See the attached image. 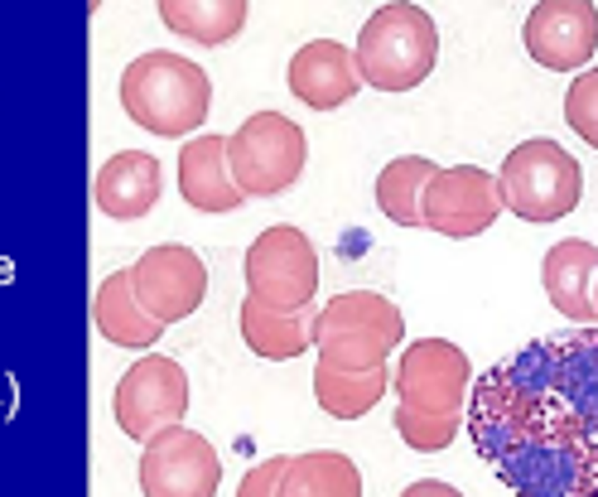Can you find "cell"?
Segmentation results:
<instances>
[{
  "label": "cell",
  "mask_w": 598,
  "mask_h": 497,
  "mask_svg": "<svg viewBox=\"0 0 598 497\" xmlns=\"http://www.w3.org/2000/svg\"><path fill=\"white\" fill-rule=\"evenodd\" d=\"M464 430L511 497H598V323L492 363L468 386Z\"/></svg>",
  "instance_id": "6da1fadb"
},
{
  "label": "cell",
  "mask_w": 598,
  "mask_h": 497,
  "mask_svg": "<svg viewBox=\"0 0 598 497\" xmlns=\"http://www.w3.org/2000/svg\"><path fill=\"white\" fill-rule=\"evenodd\" d=\"M121 111L150 135L184 141L208 122L213 82L194 58L150 48V54H135L121 68Z\"/></svg>",
  "instance_id": "7a4b0ae2"
},
{
  "label": "cell",
  "mask_w": 598,
  "mask_h": 497,
  "mask_svg": "<svg viewBox=\"0 0 598 497\" xmlns=\"http://www.w3.org/2000/svg\"><path fill=\"white\" fill-rule=\"evenodd\" d=\"M405 338V314L396 300L377 290H343L309 323V343L319 353L314 367L333 372H377Z\"/></svg>",
  "instance_id": "3957f363"
},
{
  "label": "cell",
  "mask_w": 598,
  "mask_h": 497,
  "mask_svg": "<svg viewBox=\"0 0 598 497\" xmlns=\"http://www.w3.org/2000/svg\"><path fill=\"white\" fill-rule=\"evenodd\" d=\"M362 88L410 92L435 73L439 63V29L420 5H377L362 20L352 48Z\"/></svg>",
  "instance_id": "277c9868"
},
{
  "label": "cell",
  "mask_w": 598,
  "mask_h": 497,
  "mask_svg": "<svg viewBox=\"0 0 598 497\" xmlns=\"http://www.w3.org/2000/svg\"><path fill=\"white\" fill-rule=\"evenodd\" d=\"M502 208L517 213L521 222H560L579 208L584 198V164L560 141H521L502 160L498 174Z\"/></svg>",
  "instance_id": "5b68a950"
},
{
  "label": "cell",
  "mask_w": 598,
  "mask_h": 497,
  "mask_svg": "<svg viewBox=\"0 0 598 497\" xmlns=\"http://www.w3.org/2000/svg\"><path fill=\"white\" fill-rule=\"evenodd\" d=\"M309 164V135L285 111H256L227 135V169L242 198H276Z\"/></svg>",
  "instance_id": "8992f818"
},
{
  "label": "cell",
  "mask_w": 598,
  "mask_h": 497,
  "mask_svg": "<svg viewBox=\"0 0 598 497\" xmlns=\"http://www.w3.org/2000/svg\"><path fill=\"white\" fill-rule=\"evenodd\" d=\"M247 295L276 314H304L319 295V251L299 227H266L247 247Z\"/></svg>",
  "instance_id": "52a82bcc"
},
{
  "label": "cell",
  "mask_w": 598,
  "mask_h": 497,
  "mask_svg": "<svg viewBox=\"0 0 598 497\" xmlns=\"http://www.w3.org/2000/svg\"><path fill=\"white\" fill-rule=\"evenodd\" d=\"M189 372L164 353H145L126 367V376L111 391V416L126 439H155L169 425H184L189 416Z\"/></svg>",
  "instance_id": "ba28073f"
},
{
  "label": "cell",
  "mask_w": 598,
  "mask_h": 497,
  "mask_svg": "<svg viewBox=\"0 0 598 497\" xmlns=\"http://www.w3.org/2000/svg\"><path fill=\"white\" fill-rule=\"evenodd\" d=\"M468 353L449 338H420L396 357V372H391V391H396V406L420 410V416H464L468 406Z\"/></svg>",
  "instance_id": "9c48e42d"
},
{
  "label": "cell",
  "mask_w": 598,
  "mask_h": 497,
  "mask_svg": "<svg viewBox=\"0 0 598 497\" xmlns=\"http://www.w3.org/2000/svg\"><path fill=\"white\" fill-rule=\"evenodd\" d=\"M131 270V295L135 304L155 319V323H179L189 319L203 300H208V266L194 247H179V242H160V247H145L141 261L126 266Z\"/></svg>",
  "instance_id": "30bf717a"
},
{
  "label": "cell",
  "mask_w": 598,
  "mask_h": 497,
  "mask_svg": "<svg viewBox=\"0 0 598 497\" xmlns=\"http://www.w3.org/2000/svg\"><path fill=\"white\" fill-rule=\"evenodd\" d=\"M498 217H502L498 174H488V169H477V164L439 169L420 194V227L449 237V242L483 237Z\"/></svg>",
  "instance_id": "8fae6325"
},
{
  "label": "cell",
  "mask_w": 598,
  "mask_h": 497,
  "mask_svg": "<svg viewBox=\"0 0 598 497\" xmlns=\"http://www.w3.org/2000/svg\"><path fill=\"white\" fill-rule=\"evenodd\" d=\"M222 459L208 435L189 425H169L141 449V492L145 497H217Z\"/></svg>",
  "instance_id": "7c38bea8"
},
{
  "label": "cell",
  "mask_w": 598,
  "mask_h": 497,
  "mask_svg": "<svg viewBox=\"0 0 598 497\" xmlns=\"http://www.w3.org/2000/svg\"><path fill=\"white\" fill-rule=\"evenodd\" d=\"M521 44L551 73H584L598 54V5L589 0H540L526 10Z\"/></svg>",
  "instance_id": "4fadbf2b"
},
{
  "label": "cell",
  "mask_w": 598,
  "mask_h": 497,
  "mask_svg": "<svg viewBox=\"0 0 598 497\" xmlns=\"http://www.w3.org/2000/svg\"><path fill=\"white\" fill-rule=\"evenodd\" d=\"M285 82H289V92H295V101H304V107H314V111H338L362 92L357 63L348 54V44H338V39H309L289 58Z\"/></svg>",
  "instance_id": "5bb4252c"
},
{
  "label": "cell",
  "mask_w": 598,
  "mask_h": 497,
  "mask_svg": "<svg viewBox=\"0 0 598 497\" xmlns=\"http://www.w3.org/2000/svg\"><path fill=\"white\" fill-rule=\"evenodd\" d=\"M540 280H545V300L565 314L574 329H593L598 323V304H593V280H598V247L584 237H565L545 251L540 261Z\"/></svg>",
  "instance_id": "9a60e30c"
},
{
  "label": "cell",
  "mask_w": 598,
  "mask_h": 497,
  "mask_svg": "<svg viewBox=\"0 0 598 497\" xmlns=\"http://www.w3.org/2000/svg\"><path fill=\"white\" fill-rule=\"evenodd\" d=\"M160 194H164L160 160L145 155V150H116V155L97 169V179H92L97 208L107 217H116V222L145 217L160 203Z\"/></svg>",
  "instance_id": "2e32d148"
},
{
  "label": "cell",
  "mask_w": 598,
  "mask_h": 497,
  "mask_svg": "<svg viewBox=\"0 0 598 497\" xmlns=\"http://www.w3.org/2000/svg\"><path fill=\"white\" fill-rule=\"evenodd\" d=\"M179 194L194 213H236L247 203L227 169V135H194L179 145Z\"/></svg>",
  "instance_id": "e0dca14e"
},
{
  "label": "cell",
  "mask_w": 598,
  "mask_h": 497,
  "mask_svg": "<svg viewBox=\"0 0 598 497\" xmlns=\"http://www.w3.org/2000/svg\"><path fill=\"white\" fill-rule=\"evenodd\" d=\"M92 323H97V333L107 338V343H116V348H135V353L155 348L160 333H164V323H155V319L141 310V304H135V295H131V270H111V276L97 285Z\"/></svg>",
  "instance_id": "ac0fdd59"
},
{
  "label": "cell",
  "mask_w": 598,
  "mask_h": 497,
  "mask_svg": "<svg viewBox=\"0 0 598 497\" xmlns=\"http://www.w3.org/2000/svg\"><path fill=\"white\" fill-rule=\"evenodd\" d=\"M236 323H242V343L256 357H266V363H289V357H304L314 348V343H309L314 314L309 310H304V314H276V310H266V304H256L247 295Z\"/></svg>",
  "instance_id": "d6986e66"
},
{
  "label": "cell",
  "mask_w": 598,
  "mask_h": 497,
  "mask_svg": "<svg viewBox=\"0 0 598 497\" xmlns=\"http://www.w3.org/2000/svg\"><path fill=\"white\" fill-rule=\"evenodd\" d=\"M247 15H251L247 0H160L164 29H174L203 48H217V44L236 39V34L247 29Z\"/></svg>",
  "instance_id": "ffe728a7"
},
{
  "label": "cell",
  "mask_w": 598,
  "mask_h": 497,
  "mask_svg": "<svg viewBox=\"0 0 598 497\" xmlns=\"http://www.w3.org/2000/svg\"><path fill=\"white\" fill-rule=\"evenodd\" d=\"M280 497H362V473L338 449L289 454V469L280 478Z\"/></svg>",
  "instance_id": "44dd1931"
},
{
  "label": "cell",
  "mask_w": 598,
  "mask_h": 497,
  "mask_svg": "<svg viewBox=\"0 0 598 497\" xmlns=\"http://www.w3.org/2000/svg\"><path fill=\"white\" fill-rule=\"evenodd\" d=\"M314 397L323 406V416H333V420H362L367 410H377V401L386 397V367H377V372L314 367Z\"/></svg>",
  "instance_id": "7402d4cb"
},
{
  "label": "cell",
  "mask_w": 598,
  "mask_h": 497,
  "mask_svg": "<svg viewBox=\"0 0 598 497\" xmlns=\"http://www.w3.org/2000/svg\"><path fill=\"white\" fill-rule=\"evenodd\" d=\"M435 174H439V164L425 160V155L391 160L377 174V208L396 222V227H420V194Z\"/></svg>",
  "instance_id": "603a6c76"
},
{
  "label": "cell",
  "mask_w": 598,
  "mask_h": 497,
  "mask_svg": "<svg viewBox=\"0 0 598 497\" xmlns=\"http://www.w3.org/2000/svg\"><path fill=\"white\" fill-rule=\"evenodd\" d=\"M391 425H396V435H401L415 454H439V449H449V444L458 439V430H464V416H420V410L396 406V410H391Z\"/></svg>",
  "instance_id": "cb8c5ba5"
},
{
  "label": "cell",
  "mask_w": 598,
  "mask_h": 497,
  "mask_svg": "<svg viewBox=\"0 0 598 497\" xmlns=\"http://www.w3.org/2000/svg\"><path fill=\"white\" fill-rule=\"evenodd\" d=\"M565 122L570 131H579V141L598 150V63L574 73V82L565 88Z\"/></svg>",
  "instance_id": "d4e9b609"
},
{
  "label": "cell",
  "mask_w": 598,
  "mask_h": 497,
  "mask_svg": "<svg viewBox=\"0 0 598 497\" xmlns=\"http://www.w3.org/2000/svg\"><path fill=\"white\" fill-rule=\"evenodd\" d=\"M289 469V454H270L261 464H251L247 478L236 483V497H280V478Z\"/></svg>",
  "instance_id": "484cf974"
},
{
  "label": "cell",
  "mask_w": 598,
  "mask_h": 497,
  "mask_svg": "<svg viewBox=\"0 0 598 497\" xmlns=\"http://www.w3.org/2000/svg\"><path fill=\"white\" fill-rule=\"evenodd\" d=\"M401 497H464V492L449 488V483H439V478H420V483H410Z\"/></svg>",
  "instance_id": "4316f807"
},
{
  "label": "cell",
  "mask_w": 598,
  "mask_h": 497,
  "mask_svg": "<svg viewBox=\"0 0 598 497\" xmlns=\"http://www.w3.org/2000/svg\"><path fill=\"white\" fill-rule=\"evenodd\" d=\"M593 304H598V280H593Z\"/></svg>",
  "instance_id": "83f0119b"
}]
</instances>
